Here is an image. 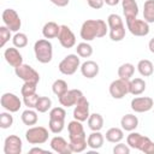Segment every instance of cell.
I'll list each match as a JSON object with an SVG mask.
<instances>
[{
    "label": "cell",
    "instance_id": "1",
    "mask_svg": "<svg viewBox=\"0 0 154 154\" xmlns=\"http://www.w3.org/2000/svg\"><path fill=\"white\" fill-rule=\"evenodd\" d=\"M69 131V143L72 153H82L88 147L87 143V135L82 122L73 119L67 124Z\"/></svg>",
    "mask_w": 154,
    "mask_h": 154
},
{
    "label": "cell",
    "instance_id": "2",
    "mask_svg": "<svg viewBox=\"0 0 154 154\" xmlns=\"http://www.w3.org/2000/svg\"><path fill=\"white\" fill-rule=\"evenodd\" d=\"M108 31V25L105 20L102 19H87L85 22H83L82 26H81V38L85 42L93 41L94 38H99V37H103L106 36Z\"/></svg>",
    "mask_w": 154,
    "mask_h": 154
},
{
    "label": "cell",
    "instance_id": "3",
    "mask_svg": "<svg viewBox=\"0 0 154 154\" xmlns=\"http://www.w3.org/2000/svg\"><path fill=\"white\" fill-rule=\"evenodd\" d=\"M35 58L41 64H48L53 58V46L47 38L37 40L34 45Z\"/></svg>",
    "mask_w": 154,
    "mask_h": 154
},
{
    "label": "cell",
    "instance_id": "4",
    "mask_svg": "<svg viewBox=\"0 0 154 154\" xmlns=\"http://www.w3.org/2000/svg\"><path fill=\"white\" fill-rule=\"evenodd\" d=\"M49 134L45 126H30L25 132V140L30 144H43L48 141Z\"/></svg>",
    "mask_w": 154,
    "mask_h": 154
},
{
    "label": "cell",
    "instance_id": "5",
    "mask_svg": "<svg viewBox=\"0 0 154 154\" xmlns=\"http://www.w3.org/2000/svg\"><path fill=\"white\" fill-rule=\"evenodd\" d=\"M79 55L77 54H67L60 63H59V71L63 75L66 76H71L73 75L78 67H81V60H79Z\"/></svg>",
    "mask_w": 154,
    "mask_h": 154
},
{
    "label": "cell",
    "instance_id": "6",
    "mask_svg": "<svg viewBox=\"0 0 154 154\" xmlns=\"http://www.w3.org/2000/svg\"><path fill=\"white\" fill-rule=\"evenodd\" d=\"M126 22V28L128 30L134 35V36H147L149 34V23H147L144 19H137L136 18H129L125 19Z\"/></svg>",
    "mask_w": 154,
    "mask_h": 154
},
{
    "label": "cell",
    "instance_id": "7",
    "mask_svg": "<svg viewBox=\"0 0 154 154\" xmlns=\"http://www.w3.org/2000/svg\"><path fill=\"white\" fill-rule=\"evenodd\" d=\"M109 95L113 99H123L126 94H130V81H125L122 78L114 79L109 84Z\"/></svg>",
    "mask_w": 154,
    "mask_h": 154
},
{
    "label": "cell",
    "instance_id": "8",
    "mask_svg": "<svg viewBox=\"0 0 154 154\" xmlns=\"http://www.w3.org/2000/svg\"><path fill=\"white\" fill-rule=\"evenodd\" d=\"M2 22L4 24L13 32H18V30L22 26V20L19 14L13 8H6L2 11Z\"/></svg>",
    "mask_w": 154,
    "mask_h": 154
},
{
    "label": "cell",
    "instance_id": "9",
    "mask_svg": "<svg viewBox=\"0 0 154 154\" xmlns=\"http://www.w3.org/2000/svg\"><path fill=\"white\" fill-rule=\"evenodd\" d=\"M14 73L18 78L23 79L24 82H35V83L40 82L38 72L28 64H22L18 67H14Z\"/></svg>",
    "mask_w": 154,
    "mask_h": 154
},
{
    "label": "cell",
    "instance_id": "10",
    "mask_svg": "<svg viewBox=\"0 0 154 154\" xmlns=\"http://www.w3.org/2000/svg\"><path fill=\"white\" fill-rule=\"evenodd\" d=\"M0 103H1V106L6 111H8L11 113L18 112L19 108L22 107L20 99L16 94H13V93H5V94H2L1 99H0Z\"/></svg>",
    "mask_w": 154,
    "mask_h": 154
},
{
    "label": "cell",
    "instance_id": "11",
    "mask_svg": "<svg viewBox=\"0 0 154 154\" xmlns=\"http://www.w3.org/2000/svg\"><path fill=\"white\" fill-rule=\"evenodd\" d=\"M131 109L136 113H144L150 111L154 107V101L149 96H138L134 97L130 102Z\"/></svg>",
    "mask_w": 154,
    "mask_h": 154
},
{
    "label": "cell",
    "instance_id": "12",
    "mask_svg": "<svg viewBox=\"0 0 154 154\" xmlns=\"http://www.w3.org/2000/svg\"><path fill=\"white\" fill-rule=\"evenodd\" d=\"M84 97L83 93L79 90V89H69L64 95L59 96L58 100H59V103L64 107H72V106H76V103L82 99Z\"/></svg>",
    "mask_w": 154,
    "mask_h": 154
},
{
    "label": "cell",
    "instance_id": "13",
    "mask_svg": "<svg viewBox=\"0 0 154 154\" xmlns=\"http://www.w3.org/2000/svg\"><path fill=\"white\" fill-rule=\"evenodd\" d=\"M22 140L17 135H10L5 138L4 142V153L5 154H20L22 153Z\"/></svg>",
    "mask_w": 154,
    "mask_h": 154
},
{
    "label": "cell",
    "instance_id": "14",
    "mask_svg": "<svg viewBox=\"0 0 154 154\" xmlns=\"http://www.w3.org/2000/svg\"><path fill=\"white\" fill-rule=\"evenodd\" d=\"M59 43L64 48H72L76 45V36L73 31L67 25H60V31L58 35Z\"/></svg>",
    "mask_w": 154,
    "mask_h": 154
},
{
    "label": "cell",
    "instance_id": "15",
    "mask_svg": "<svg viewBox=\"0 0 154 154\" xmlns=\"http://www.w3.org/2000/svg\"><path fill=\"white\" fill-rule=\"evenodd\" d=\"M89 116V101L85 97H82L73 108V118L79 122H85L88 120Z\"/></svg>",
    "mask_w": 154,
    "mask_h": 154
},
{
    "label": "cell",
    "instance_id": "16",
    "mask_svg": "<svg viewBox=\"0 0 154 154\" xmlns=\"http://www.w3.org/2000/svg\"><path fill=\"white\" fill-rule=\"evenodd\" d=\"M4 58L7 61V64L12 67H18L23 64V57L17 49V47H8L4 52Z\"/></svg>",
    "mask_w": 154,
    "mask_h": 154
},
{
    "label": "cell",
    "instance_id": "17",
    "mask_svg": "<svg viewBox=\"0 0 154 154\" xmlns=\"http://www.w3.org/2000/svg\"><path fill=\"white\" fill-rule=\"evenodd\" d=\"M51 148L58 154H71L70 143L61 136H54L51 140Z\"/></svg>",
    "mask_w": 154,
    "mask_h": 154
},
{
    "label": "cell",
    "instance_id": "18",
    "mask_svg": "<svg viewBox=\"0 0 154 154\" xmlns=\"http://www.w3.org/2000/svg\"><path fill=\"white\" fill-rule=\"evenodd\" d=\"M79 69H81V73L83 75V77L89 78V79L96 77L99 75V70H100L97 63H95L94 60H87V61H84L83 64H81V67Z\"/></svg>",
    "mask_w": 154,
    "mask_h": 154
},
{
    "label": "cell",
    "instance_id": "19",
    "mask_svg": "<svg viewBox=\"0 0 154 154\" xmlns=\"http://www.w3.org/2000/svg\"><path fill=\"white\" fill-rule=\"evenodd\" d=\"M147 136H143L141 135L140 132H134V131H130V134L128 135L126 137V143L130 148H134V149H137L141 152L144 142L147 141Z\"/></svg>",
    "mask_w": 154,
    "mask_h": 154
},
{
    "label": "cell",
    "instance_id": "20",
    "mask_svg": "<svg viewBox=\"0 0 154 154\" xmlns=\"http://www.w3.org/2000/svg\"><path fill=\"white\" fill-rule=\"evenodd\" d=\"M122 7H123V13L125 16V19L137 17L138 5L135 0H122Z\"/></svg>",
    "mask_w": 154,
    "mask_h": 154
},
{
    "label": "cell",
    "instance_id": "21",
    "mask_svg": "<svg viewBox=\"0 0 154 154\" xmlns=\"http://www.w3.org/2000/svg\"><path fill=\"white\" fill-rule=\"evenodd\" d=\"M105 142V136L100 131H93L88 137H87V143L90 149H100L103 146Z\"/></svg>",
    "mask_w": 154,
    "mask_h": 154
},
{
    "label": "cell",
    "instance_id": "22",
    "mask_svg": "<svg viewBox=\"0 0 154 154\" xmlns=\"http://www.w3.org/2000/svg\"><path fill=\"white\" fill-rule=\"evenodd\" d=\"M120 125H122V129L125 131H134L138 126V118L135 114L128 113L122 117Z\"/></svg>",
    "mask_w": 154,
    "mask_h": 154
},
{
    "label": "cell",
    "instance_id": "23",
    "mask_svg": "<svg viewBox=\"0 0 154 154\" xmlns=\"http://www.w3.org/2000/svg\"><path fill=\"white\" fill-rule=\"evenodd\" d=\"M60 31V25L55 22H47L42 28V35L45 38H55Z\"/></svg>",
    "mask_w": 154,
    "mask_h": 154
},
{
    "label": "cell",
    "instance_id": "24",
    "mask_svg": "<svg viewBox=\"0 0 154 154\" xmlns=\"http://www.w3.org/2000/svg\"><path fill=\"white\" fill-rule=\"evenodd\" d=\"M105 138H106V141H108L111 143L122 142V140L124 138V130L120 128H111L106 131Z\"/></svg>",
    "mask_w": 154,
    "mask_h": 154
},
{
    "label": "cell",
    "instance_id": "25",
    "mask_svg": "<svg viewBox=\"0 0 154 154\" xmlns=\"http://www.w3.org/2000/svg\"><path fill=\"white\" fill-rule=\"evenodd\" d=\"M137 71L140 72L141 76L143 77H149L154 72V65L150 60L148 59H142L137 63Z\"/></svg>",
    "mask_w": 154,
    "mask_h": 154
},
{
    "label": "cell",
    "instance_id": "26",
    "mask_svg": "<svg viewBox=\"0 0 154 154\" xmlns=\"http://www.w3.org/2000/svg\"><path fill=\"white\" fill-rule=\"evenodd\" d=\"M20 119H22L23 124H25L28 126H34L37 123V120H38L37 111H34L32 108H28V109L22 112Z\"/></svg>",
    "mask_w": 154,
    "mask_h": 154
},
{
    "label": "cell",
    "instance_id": "27",
    "mask_svg": "<svg viewBox=\"0 0 154 154\" xmlns=\"http://www.w3.org/2000/svg\"><path fill=\"white\" fill-rule=\"evenodd\" d=\"M88 128L91 131H100L103 128V118L100 113H93L89 116L88 120Z\"/></svg>",
    "mask_w": 154,
    "mask_h": 154
},
{
    "label": "cell",
    "instance_id": "28",
    "mask_svg": "<svg viewBox=\"0 0 154 154\" xmlns=\"http://www.w3.org/2000/svg\"><path fill=\"white\" fill-rule=\"evenodd\" d=\"M135 73V66L131 63H124L118 67V77L125 81H130Z\"/></svg>",
    "mask_w": 154,
    "mask_h": 154
},
{
    "label": "cell",
    "instance_id": "29",
    "mask_svg": "<svg viewBox=\"0 0 154 154\" xmlns=\"http://www.w3.org/2000/svg\"><path fill=\"white\" fill-rule=\"evenodd\" d=\"M146 82L142 78H134L130 79V94L137 96L141 95L146 90Z\"/></svg>",
    "mask_w": 154,
    "mask_h": 154
},
{
    "label": "cell",
    "instance_id": "30",
    "mask_svg": "<svg viewBox=\"0 0 154 154\" xmlns=\"http://www.w3.org/2000/svg\"><path fill=\"white\" fill-rule=\"evenodd\" d=\"M143 19L147 23H154V0H146L143 4Z\"/></svg>",
    "mask_w": 154,
    "mask_h": 154
},
{
    "label": "cell",
    "instance_id": "31",
    "mask_svg": "<svg viewBox=\"0 0 154 154\" xmlns=\"http://www.w3.org/2000/svg\"><path fill=\"white\" fill-rule=\"evenodd\" d=\"M51 108H52V100L48 96H40L38 100H37V102H36L35 109L38 113H46Z\"/></svg>",
    "mask_w": 154,
    "mask_h": 154
},
{
    "label": "cell",
    "instance_id": "32",
    "mask_svg": "<svg viewBox=\"0 0 154 154\" xmlns=\"http://www.w3.org/2000/svg\"><path fill=\"white\" fill-rule=\"evenodd\" d=\"M76 54L79 55L81 58H89L93 54V47L88 42H81L76 47Z\"/></svg>",
    "mask_w": 154,
    "mask_h": 154
},
{
    "label": "cell",
    "instance_id": "33",
    "mask_svg": "<svg viewBox=\"0 0 154 154\" xmlns=\"http://www.w3.org/2000/svg\"><path fill=\"white\" fill-rule=\"evenodd\" d=\"M49 131L53 134H60L65 128V119H57V118H49L48 122Z\"/></svg>",
    "mask_w": 154,
    "mask_h": 154
},
{
    "label": "cell",
    "instance_id": "34",
    "mask_svg": "<svg viewBox=\"0 0 154 154\" xmlns=\"http://www.w3.org/2000/svg\"><path fill=\"white\" fill-rule=\"evenodd\" d=\"M52 90H53V93L59 97V96L64 95V94L69 90L67 83H66L64 79H55V81L53 82V84H52Z\"/></svg>",
    "mask_w": 154,
    "mask_h": 154
},
{
    "label": "cell",
    "instance_id": "35",
    "mask_svg": "<svg viewBox=\"0 0 154 154\" xmlns=\"http://www.w3.org/2000/svg\"><path fill=\"white\" fill-rule=\"evenodd\" d=\"M109 38L114 42H119L125 37V25L118 26V28H113L109 29Z\"/></svg>",
    "mask_w": 154,
    "mask_h": 154
},
{
    "label": "cell",
    "instance_id": "36",
    "mask_svg": "<svg viewBox=\"0 0 154 154\" xmlns=\"http://www.w3.org/2000/svg\"><path fill=\"white\" fill-rule=\"evenodd\" d=\"M12 43L17 48H24L28 45V36L24 32H16L12 37Z\"/></svg>",
    "mask_w": 154,
    "mask_h": 154
},
{
    "label": "cell",
    "instance_id": "37",
    "mask_svg": "<svg viewBox=\"0 0 154 154\" xmlns=\"http://www.w3.org/2000/svg\"><path fill=\"white\" fill-rule=\"evenodd\" d=\"M13 124V117L11 112H1L0 113V128L1 129H8Z\"/></svg>",
    "mask_w": 154,
    "mask_h": 154
},
{
    "label": "cell",
    "instance_id": "38",
    "mask_svg": "<svg viewBox=\"0 0 154 154\" xmlns=\"http://www.w3.org/2000/svg\"><path fill=\"white\" fill-rule=\"evenodd\" d=\"M36 88H37V83L24 82V84L20 88V94H22V96H29V95L36 94Z\"/></svg>",
    "mask_w": 154,
    "mask_h": 154
},
{
    "label": "cell",
    "instance_id": "39",
    "mask_svg": "<svg viewBox=\"0 0 154 154\" xmlns=\"http://www.w3.org/2000/svg\"><path fill=\"white\" fill-rule=\"evenodd\" d=\"M107 25H108V30H109V29H113V28L122 26V25H124V23H123V19L119 14L112 13L107 17Z\"/></svg>",
    "mask_w": 154,
    "mask_h": 154
},
{
    "label": "cell",
    "instance_id": "40",
    "mask_svg": "<svg viewBox=\"0 0 154 154\" xmlns=\"http://www.w3.org/2000/svg\"><path fill=\"white\" fill-rule=\"evenodd\" d=\"M11 32L12 31L6 25L0 26V47H5V45L10 41V38H12Z\"/></svg>",
    "mask_w": 154,
    "mask_h": 154
},
{
    "label": "cell",
    "instance_id": "41",
    "mask_svg": "<svg viewBox=\"0 0 154 154\" xmlns=\"http://www.w3.org/2000/svg\"><path fill=\"white\" fill-rule=\"evenodd\" d=\"M49 118H57V119H65L66 118V111L63 107H53L49 111Z\"/></svg>",
    "mask_w": 154,
    "mask_h": 154
},
{
    "label": "cell",
    "instance_id": "42",
    "mask_svg": "<svg viewBox=\"0 0 154 154\" xmlns=\"http://www.w3.org/2000/svg\"><path fill=\"white\" fill-rule=\"evenodd\" d=\"M38 97H40V95H37V94H32V95H29V96H23V102L28 108H35Z\"/></svg>",
    "mask_w": 154,
    "mask_h": 154
},
{
    "label": "cell",
    "instance_id": "43",
    "mask_svg": "<svg viewBox=\"0 0 154 154\" xmlns=\"http://www.w3.org/2000/svg\"><path fill=\"white\" fill-rule=\"evenodd\" d=\"M113 154H130V147L128 146V143H122L118 142L114 147H113Z\"/></svg>",
    "mask_w": 154,
    "mask_h": 154
},
{
    "label": "cell",
    "instance_id": "44",
    "mask_svg": "<svg viewBox=\"0 0 154 154\" xmlns=\"http://www.w3.org/2000/svg\"><path fill=\"white\" fill-rule=\"evenodd\" d=\"M141 152L144 153V154H154V142H153L149 137H148L147 141L144 142V144H143Z\"/></svg>",
    "mask_w": 154,
    "mask_h": 154
},
{
    "label": "cell",
    "instance_id": "45",
    "mask_svg": "<svg viewBox=\"0 0 154 154\" xmlns=\"http://www.w3.org/2000/svg\"><path fill=\"white\" fill-rule=\"evenodd\" d=\"M88 5L94 8V10H99V8H102L103 4H105V0H88L87 1Z\"/></svg>",
    "mask_w": 154,
    "mask_h": 154
},
{
    "label": "cell",
    "instance_id": "46",
    "mask_svg": "<svg viewBox=\"0 0 154 154\" xmlns=\"http://www.w3.org/2000/svg\"><path fill=\"white\" fill-rule=\"evenodd\" d=\"M51 2L55 6H58V7H65V6L69 5L70 0H51Z\"/></svg>",
    "mask_w": 154,
    "mask_h": 154
},
{
    "label": "cell",
    "instance_id": "47",
    "mask_svg": "<svg viewBox=\"0 0 154 154\" xmlns=\"http://www.w3.org/2000/svg\"><path fill=\"white\" fill-rule=\"evenodd\" d=\"M29 153L30 154H34V153H47L45 149H42V148H37V147H35V148H31L30 150H29Z\"/></svg>",
    "mask_w": 154,
    "mask_h": 154
},
{
    "label": "cell",
    "instance_id": "48",
    "mask_svg": "<svg viewBox=\"0 0 154 154\" xmlns=\"http://www.w3.org/2000/svg\"><path fill=\"white\" fill-rule=\"evenodd\" d=\"M122 0H105V4L108 5V6H116Z\"/></svg>",
    "mask_w": 154,
    "mask_h": 154
},
{
    "label": "cell",
    "instance_id": "49",
    "mask_svg": "<svg viewBox=\"0 0 154 154\" xmlns=\"http://www.w3.org/2000/svg\"><path fill=\"white\" fill-rule=\"evenodd\" d=\"M148 48H149V51H150L152 53H154V37L149 40V42H148Z\"/></svg>",
    "mask_w": 154,
    "mask_h": 154
},
{
    "label": "cell",
    "instance_id": "50",
    "mask_svg": "<svg viewBox=\"0 0 154 154\" xmlns=\"http://www.w3.org/2000/svg\"><path fill=\"white\" fill-rule=\"evenodd\" d=\"M87 1H88V0H87Z\"/></svg>",
    "mask_w": 154,
    "mask_h": 154
}]
</instances>
